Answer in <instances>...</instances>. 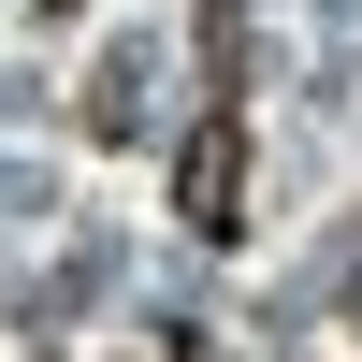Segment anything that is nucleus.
Returning <instances> with one entry per match:
<instances>
[{
	"mask_svg": "<svg viewBox=\"0 0 362 362\" xmlns=\"http://www.w3.org/2000/svg\"><path fill=\"white\" fill-rule=\"evenodd\" d=\"M174 218L203 232V247H232L247 232V116H189V145H174Z\"/></svg>",
	"mask_w": 362,
	"mask_h": 362,
	"instance_id": "obj_1",
	"label": "nucleus"
}]
</instances>
